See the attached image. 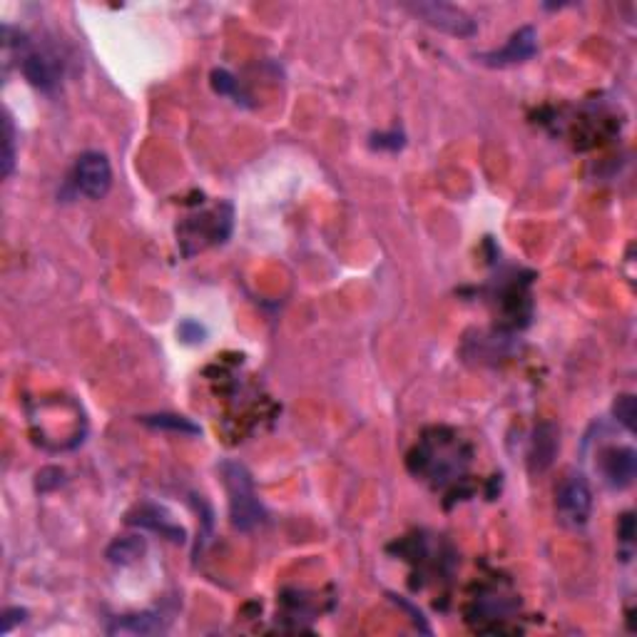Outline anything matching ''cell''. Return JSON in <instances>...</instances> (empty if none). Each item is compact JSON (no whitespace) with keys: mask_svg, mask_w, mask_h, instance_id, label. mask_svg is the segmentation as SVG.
Returning <instances> with one entry per match:
<instances>
[{"mask_svg":"<svg viewBox=\"0 0 637 637\" xmlns=\"http://www.w3.org/2000/svg\"><path fill=\"white\" fill-rule=\"evenodd\" d=\"M162 625L158 620L149 618V615H138V618H125L118 625H112L110 632H132V635H149V632H159Z\"/></svg>","mask_w":637,"mask_h":637,"instance_id":"9c48e42d","label":"cell"},{"mask_svg":"<svg viewBox=\"0 0 637 637\" xmlns=\"http://www.w3.org/2000/svg\"><path fill=\"white\" fill-rule=\"evenodd\" d=\"M637 456L632 448H610L602 453V476L612 488H628L635 480Z\"/></svg>","mask_w":637,"mask_h":637,"instance_id":"8992f818","label":"cell"},{"mask_svg":"<svg viewBox=\"0 0 637 637\" xmlns=\"http://www.w3.org/2000/svg\"><path fill=\"white\" fill-rule=\"evenodd\" d=\"M5 152H3V175L10 177L13 172V165H15V128H13V120L10 115H5Z\"/></svg>","mask_w":637,"mask_h":637,"instance_id":"8fae6325","label":"cell"},{"mask_svg":"<svg viewBox=\"0 0 637 637\" xmlns=\"http://www.w3.org/2000/svg\"><path fill=\"white\" fill-rule=\"evenodd\" d=\"M222 478L227 493H230V513L234 528L252 530L254 526H259L262 518H264V509H262V503L257 498L250 471L237 461H224Z\"/></svg>","mask_w":637,"mask_h":637,"instance_id":"6da1fadb","label":"cell"},{"mask_svg":"<svg viewBox=\"0 0 637 637\" xmlns=\"http://www.w3.org/2000/svg\"><path fill=\"white\" fill-rule=\"evenodd\" d=\"M180 336H182V339H185V342H190V344L202 342L204 329H202V326H200V324L185 322V324H182V326H180Z\"/></svg>","mask_w":637,"mask_h":637,"instance_id":"4fadbf2b","label":"cell"},{"mask_svg":"<svg viewBox=\"0 0 637 637\" xmlns=\"http://www.w3.org/2000/svg\"><path fill=\"white\" fill-rule=\"evenodd\" d=\"M142 421L148 426H155V428H172V431H182V434H200V428L190 424L182 416H145Z\"/></svg>","mask_w":637,"mask_h":637,"instance_id":"30bf717a","label":"cell"},{"mask_svg":"<svg viewBox=\"0 0 637 637\" xmlns=\"http://www.w3.org/2000/svg\"><path fill=\"white\" fill-rule=\"evenodd\" d=\"M416 18H421L426 26L441 30V33H448V36L456 37H471L476 36V20L466 13L458 5H451V3H408L406 5Z\"/></svg>","mask_w":637,"mask_h":637,"instance_id":"7a4b0ae2","label":"cell"},{"mask_svg":"<svg viewBox=\"0 0 637 637\" xmlns=\"http://www.w3.org/2000/svg\"><path fill=\"white\" fill-rule=\"evenodd\" d=\"M536 50H538L536 30L530 28V26H526V28L516 30V33L510 36L509 43L500 47V50L483 53L478 60L486 65H493V67H498V65H516V63H526L528 57L536 56Z\"/></svg>","mask_w":637,"mask_h":637,"instance_id":"5b68a950","label":"cell"},{"mask_svg":"<svg viewBox=\"0 0 637 637\" xmlns=\"http://www.w3.org/2000/svg\"><path fill=\"white\" fill-rule=\"evenodd\" d=\"M615 416L628 431H635V398L620 396L618 404H615Z\"/></svg>","mask_w":637,"mask_h":637,"instance_id":"7c38bea8","label":"cell"},{"mask_svg":"<svg viewBox=\"0 0 637 637\" xmlns=\"http://www.w3.org/2000/svg\"><path fill=\"white\" fill-rule=\"evenodd\" d=\"M592 509V493L588 480L578 476H568L558 488V510L563 516V523L573 528H582L588 523Z\"/></svg>","mask_w":637,"mask_h":637,"instance_id":"277c9868","label":"cell"},{"mask_svg":"<svg viewBox=\"0 0 637 637\" xmlns=\"http://www.w3.org/2000/svg\"><path fill=\"white\" fill-rule=\"evenodd\" d=\"M23 73H26V77H28L36 87L50 90V87H56L57 80H60V65H57V60L53 56L33 50V53H28V56L23 57Z\"/></svg>","mask_w":637,"mask_h":637,"instance_id":"52a82bcc","label":"cell"},{"mask_svg":"<svg viewBox=\"0 0 637 637\" xmlns=\"http://www.w3.org/2000/svg\"><path fill=\"white\" fill-rule=\"evenodd\" d=\"M23 615H26V610H20V608L5 610V612H3V628H0V632H3V635H8L10 628H13V622H15L13 618H23Z\"/></svg>","mask_w":637,"mask_h":637,"instance_id":"5bb4252c","label":"cell"},{"mask_svg":"<svg viewBox=\"0 0 637 637\" xmlns=\"http://www.w3.org/2000/svg\"><path fill=\"white\" fill-rule=\"evenodd\" d=\"M75 187L87 200H102L112 187V167L102 152H85L75 162Z\"/></svg>","mask_w":637,"mask_h":637,"instance_id":"3957f363","label":"cell"},{"mask_svg":"<svg viewBox=\"0 0 637 637\" xmlns=\"http://www.w3.org/2000/svg\"><path fill=\"white\" fill-rule=\"evenodd\" d=\"M558 451V434L550 424H543L536 431L533 438V448H530V461H533V471H545L555 458Z\"/></svg>","mask_w":637,"mask_h":637,"instance_id":"ba28073f","label":"cell"}]
</instances>
